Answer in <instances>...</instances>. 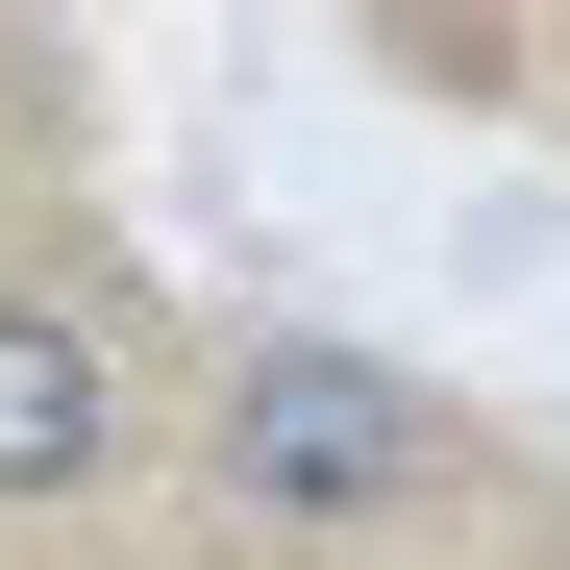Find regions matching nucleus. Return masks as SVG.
<instances>
[{
	"label": "nucleus",
	"instance_id": "obj_2",
	"mask_svg": "<svg viewBox=\"0 0 570 570\" xmlns=\"http://www.w3.org/2000/svg\"><path fill=\"white\" fill-rule=\"evenodd\" d=\"M50 125H75V75H50V50H0V149H50Z\"/></svg>",
	"mask_w": 570,
	"mask_h": 570
},
{
	"label": "nucleus",
	"instance_id": "obj_1",
	"mask_svg": "<svg viewBox=\"0 0 570 570\" xmlns=\"http://www.w3.org/2000/svg\"><path fill=\"white\" fill-rule=\"evenodd\" d=\"M174 422H199V347L149 323V273L75 248V224H0V521L125 497Z\"/></svg>",
	"mask_w": 570,
	"mask_h": 570
}]
</instances>
